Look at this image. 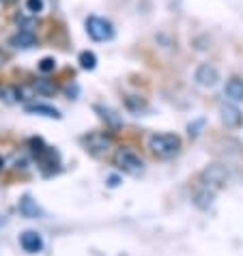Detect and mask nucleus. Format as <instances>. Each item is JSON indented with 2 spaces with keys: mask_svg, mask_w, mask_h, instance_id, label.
Masks as SVG:
<instances>
[{
  "mask_svg": "<svg viewBox=\"0 0 243 256\" xmlns=\"http://www.w3.org/2000/svg\"><path fill=\"white\" fill-rule=\"evenodd\" d=\"M148 148H151V153L155 158L160 160H172L174 155L181 151V138L176 136V134H153L151 138H148Z\"/></svg>",
  "mask_w": 243,
  "mask_h": 256,
  "instance_id": "f257e3e1",
  "label": "nucleus"
},
{
  "mask_svg": "<svg viewBox=\"0 0 243 256\" xmlns=\"http://www.w3.org/2000/svg\"><path fill=\"white\" fill-rule=\"evenodd\" d=\"M114 166H116L120 172L125 174H132V176H138L144 172V162H142V158L136 151H132L130 146H120L116 148V153H114Z\"/></svg>",
  "mask_w": 243,
  "mask_h": 256,
  "instance_id": "f03ea898",
  "label": "nucleus"
},
{
  "mask_svg": "<svg viewBox=\"0 0 243 256\" xmlns=\"http://www.w3.org/2000/svg\"><path fill=\"white\" fill-rule=\"evenodd\" d=\"M86 32L92 41H110L114 37V26L110 20L99 18V16H90L86 20Z\"/></svg>",
  "mask_w": 243,
  "mask_h": 256,
  "instance_id": "7ed1b4c3",
  "label": "nucleus"
},
{
  "mask_svg": "<svg viewBox=\"0 0 243 256\" xmlns=\"http://www.w3.org/2000/svg\"><path fill=\"white\" fill-rule=\"evenodd\" d=\"M84 144H86V151H90L92 155H102L112 148L114 138L110 132H90L88 136H84Z\"/></svg>",
  "mask_w": 243,
  "mask_h": 256,
  "instance_id": "20e7f679",
  "label": "nucleus"
},
{
  "mask_svg": "<svg viewBox=\"0 0 243 256\" xmlns=\"http://www.w3.org/2000/svg\"><path fill=\"white\" fill-rule=\"evenodd\" d=\"M194 80L200 84V86L211 88V86H216L218 80H220V71L216 65H211V62H202V65H198V69H196Z\"/></svg>",
  "mask_w": 243,
  "mask_h": 256,
  "instance_id": "39448f33",
  "label": "nucleus"
},
{
  "mask_svg": "<svg viewBox=\"0 0 243 256\" xmlns=\"http://www.w3.org/2000/svg\"><path fill=\"white\" fill-rule=\"evenodd\" d=\"M200 179H202V188L216 192V190H220L222 186H224L226 174H224V170H222L220 166H211V168H206L204 172L200 174Z\"/></svg>",
  "mask_w": 243,
  "mask_h": 256,
  "instance_id": "423d86ee",
  "label": "nucleus"
},
{
  "mask_svg": "<svg viewBox=\"0 0 243 256\" xmlns=\"http://www.w3.org/2000/svg\"><path fill=\"white\" fill-rule=\"evenodd\" d=\"M20 246H22V250L28 254H37L44 250V237H41L37 230H26L20 234Z\"/></svg>",
  "mask_w": 243,
  "mask_h": 256,
  "instance_id": "0eeeda50",
  "label": "nucleus"
},
{
  "mask_svg": "<svg viewBox=\"0 0 243 256\" xmlns=\"http://www.w3.org/2000/svg\"><path fill=\"white\" fill-rule=\"evenodd\" d=\"M222 120H224L226 127H230V130H237V127H241V123H243V114L239 112L237 106L224 104V106H222Z\"/></svg>",
  "mask_w": 243,
  "mask_h": 256,
  "instance_id": "6e6552de",
  "label": "nucleus"
},
{
  "mask_svg": "<svg viewBox=\"0 0 243 256\" xmlns=\"http://www.w3.org/2000/svg\"><path fill=\"white\" fill-rule=\"evenodd\" d=\"M34 44H37V37H34V30L30 26H28V28H20V32L11 37V46L13 48L26 50V48H32Z\"/></svg>",
  "mask_w": 243,
  "mask_h": 256,
  "instance_id": "1a4fd4ad",
  "label": "nucleus"
},
{
  "mask_svg": "<svg viewBox=\"0 0 243 256\" xmlns=\"http://www.w3.org/2000/svg\"><path fill=\"white\" fill-rule=\"evenodd\" d=\"M26 112L39 114V116H48V118H60V112L56 108H52V106H48V104H28Z\"/></svg>",
  "mask_w": 243,
  "mask_h": 256,
  "instance_id": "9d476101",
  "label": "nucleus"
},
{
  "mask_svg": "<svg viewBox=\"0 0 243 256\" xmlns=\"http://www.w3.org/2000/svg\"><path fill=\"white\" fill-rule=\"evenodd\" d=\"M226 97H230L232 102H241L243 99V80L241 78H230L226 82V88H224Z\"/></svg>",
  "mask_w": 243,
  "mask_h": 256,
  "instance_id": "9b49d317",
  "label": "nucleus"
},
{
  "mask_svg": "<svg viewBox=\"0 0 243 256\" xmlns=\"http://www.w3.org/2000/svg\"><path fill=\"white\" fill-rule=\"evenodd\" d=\"M95 112H99V116H102L106 123H108L110 130H118V127H120V118L116 116V112H112L110 108H104V106H95Z\"/></svg>",
  "mask_w": 243,
  "mask_h": 256,
  "instance_id": "f8f14e48",
  "label": "nucleus"
},
{
  "mask_svg": "<svg viewBox=\"0 0 243 256\" xmlns=\"http://www.w3.org/2000/svg\"><path fill=\"white\" fill-rule=\"evenodd\" d=\"M20 213L26 218H37V216H41V209L34 204V200L30 196H24L22 200H20Z\"/></svg>",
  "mask_w": 243,
  "mask_h": 256,
  "instance_id": "ddd939ff",
  "label": "nucleus"
},
{
  "mask_svg": "<svg viewBox=\"0 0 243 256\" xmlns=\"http://www.w3.org/2000/svg\"><path fill=\"white\" fill-rule=\"evenodd\" d=\"M78 60H80V67L86 69V71H92V69L97 67V56L92 54V52H88V50H86V52H82Z\"/></svg>",
  "mask_w": 243,
  "mask_h": 256,
  "instance_id": "4468645a",
  "label": "nucleus"
},
{
  "mask_svg": "<svg viewBox=\"0 0 243 256\" xmlns=\"http://www.w3.org/2000/svg\"><path fill=\"white\" fill-rule=\"evenodd\" d=\"M46 9V2L44 0H26V11L32 13V16H39L41 11Z\"/></svg>",
  "mask_w": 243,
  "mask_h": 256,
  "instance_id": "2eb2a0df",
  "label": "nucleus"
},
{
  "mask_svg": "<svg viewBox=\"0 0 243 256\" xmlns=\"http://www.w3.org/2000/svg\"><path fill=\"white\" fill-rule=\"evenodd\" d=\"M56 69V60L52 58V56H46V58H41L39 62V71L41 74H50V71Z\"/></svg>",
  "mask_w": 243,
  "mask_h": 256,
  "instance_id": "dca6fc26",
  "label": "nucleus"
},
{
  "mask_svg": "<svg viewBox=\"0 0 243 256\" xmlns=\"http://www.w3.org/2000/svg\"><path fill=\"white\" fill-rule=\"evenodd\" d=\"M9 60H11V52H9V50H4L2 46H0V67L9 65Z\"/></svg>",
  "mask_w": 243,
  "mask_h": 256,
  "instance_id": "f3484780",
  "label": "nucleus"
},
{
  "mask_svg": "<svg viewBox=\"0 0 243 256\" xmlns=\"http://www.w3.org/2000/svg\"><path fill=\"white\" fill-rule=\"evenodd\" d=\"M4 93H6V86L0 82V99H4Z\"/></svg>",
  "mask_w": 243,
  "mask_h": 256,
  "instance_id": "a211bd4d",
  "label": "nucleus"
},
{
  "mask_svg": "<svg viewBox=\"0 0 243 256\" xmlns=\"http://www.w3.org/2000/svg\"><path fill=\"white\" fill-rule=\"evenodd\" d=\"M4 224H6V220H4L2 216H0V228H2V226H4Z\"/></svg>",
  "mask_w": 243,
  "mask_h": 256,
  "instance_id": "6ab92c4d",
  "label": "nucleus"
},
{
  "mask_svg": "<svg viewBox=\"0 0 243 256\" xmlns=\"http://www.w3.org/2000/svg\"><path fill=\"white\" fill-rule=\"evenodd\" d=\"M2 168H4V160H2V158H0V170H2Z\"/></svg>",
  "mask_w": 243,
  "mask_h": 256,
  "instance_id": "aec40b11",
  "label": "nucleus"
},
{
  "mask_svg": "<svg viewBox=\"0 0 243 256\" xmlns=\"http://www.w3.org/2000/svg\"><path fill=\"white\" fill-rule=\"evenodd\" d=\"M0 2H6V4H9V2H16V0H0Z\"/></svg>",
  "mask_w": 243,
  "mask_h": 256,
  "instance_id": "412c9836",
  "label": "nucleus"
}]
</instances>
